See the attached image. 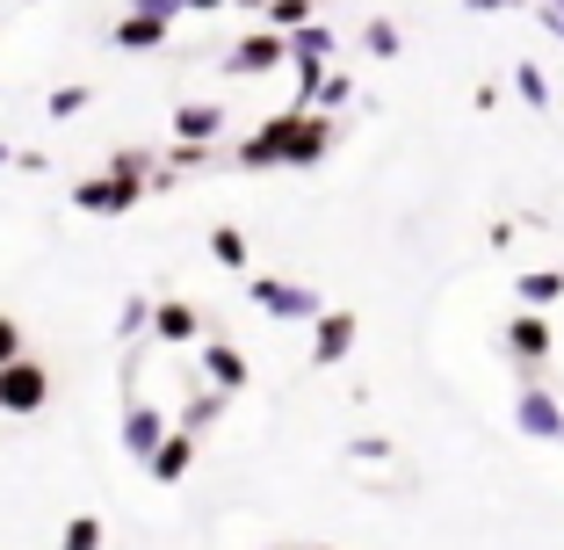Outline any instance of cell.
<instances>
[{"label": "cell", "mask_w": 564, "mask_h": 550, "mask_svg": "<svg viewBox=\"0 0 564 550\" xmlns=\"http://www.w3.org/2000/svg\"><path fill=\"white\" fill-rule=\"evenodd\" d=\"M514 428L529 434V442H564V399H557V391H535V384H529V391L514 399Z\"/></svg>", "instance_id": "1"}, {"label": "cell", "mask_w": 564, "mask_h": 550, "mask_svg": "<svg viewBox=\"0 0 564 550\" xmlns=\"http://www.w3.org/2000/svg\"><path fill=\"white\" fill-rule=\"evenodd\" d=\"M550 348H557V334H550L543 312H514L507 319V355H514V363H543Z\"/></svg>", "instance_id": "2"}, {"label": "cell", "mask_w": 564, "mask_h": 550, "mask_svg": "<svg viewBox=\"0 0 564 550\" xmlns=\"http://www.w3.org/2000/svg\"><path fill=\"white\" fill-rule=\"evenodd\" d=\"M0 406H15V413L44 406V369H30V363H8V369H0Z\"/></svg>", "instance_id": "3"}, {"label": "cell", "mask_w": 564, "mask_h": 550, "mask_svg": "<svg viewBox=\"0 0 564 550\" xmlns=\"http://www.w3.org/2000/svg\"><path fill=\"white\" fill-rule=\"evenodd\" d=\"M564 298V268H535V276H521V312H543V304Z\"/></svg>", "instance_id": "4"}, {"label": "cell", "mask_w": 564, "mask_h": 550, "mask_svg": "<svg viewBox=\"0 0 564 550\" xmlns=\"http://www.w3.org/2000/svg\"><path fill=\"white\" fill-rule=\"evenodd\" d=\"M282 51H290V44H282V36H247V44L232 51V66H239V73H268V66H275V58H282Z\"/></svg>", "instance_id": "5"}, {"label": "cell", "mask_w": 564, "mask_h": 550, "mask_svg": "<svg viewBox=\"0 0 564 550\" xmlns=\"http://www.w3.org/2000/svg\"><path fill=\"white\" fill-rule=\"evenodd\" d=\"M348 341H355V319L333 312L326 326H318V363H340V355H348Z\"/></svg>", "instance_id": "6"}, {"label": "cell", "mask_w": 564, "mask_h": 550, "mask_svg": "<svg viewBox=\"0 0 564 550\" xmlns=\"http://www.w3.org/2000/svg\"><path fill=\"white\" fill-rule=\"evenodd\" d=\"M514 87H521V101H529V109H550V80H543V66H529V58H521V66H514Z\"/></svg>", "instance_id": "7"}, {"label": "cell", "mask_w": 564, "mask_h": 550, "mask_svg": "<svg viewBox=\"0 0 564 550\" xmlns=\"http://www.w3.org/2000/svg\"><path fill=\"white\" fill-rule=\"evenodd\" d=\"M160 334H166V341H188V334H196V312H182V304H166V312H160Z\"/></svg>", "instance_id": "8"}, {"label": "cell", "mask_w": 564, "mask_h": 550, "mask_svg": "<svg viewBox=\"0 0 564 550\" xmlns=\"http://www.w3.org/2000/svg\"><path fill=\"white\" fill-rule=\"evenodd\" d=\"M369 51H377V58H391V51H399V30H391V22H369Z\"/></svg>", "instance_id": "9"}, {"label": "cell", "mask_w": 564, "mask_h": 550, "mask_svg": "<svg viewBox=\"0 0 564 550\" xmlns=\"http://www.w3.org/2000/svg\"><path fill=\"white\" fill-rule=\"evenodd\" d=\"M95 543H101L95 521H73V529H66V550H95Z\"/></svg>", "instance_id": "10"}, {"label": "cell", "mask_w": 564, "mask_h": 550, "mask_svg": "<svg viewBox=\"0 0 564 550\" xmlns=\"http://www.w3.org/2000/svg\"><path fill=\"white\" fill-rule=\"evenodd\" d=\"M217 261H232V268L247 261V247H239V233H217Z\"/></svg>", "instance_id": "11"}, {"label": "cell", "mask_w": 564, "mask_h": 550, "mask_svg": "<svg viewBox=\"0 0 564 550\" xmlns=\"http://www.w3.org/2000/svg\"><path fill=\"white\" fill-rule=\"evenodd\" d=\"M312 15V0H275V22H304Z\"/></svg>", "instance_id": "12"}, {"label": "cell", "mask_w": 564, "mask_h": 550, "mask_svg": "<svg viewBox=\"0 0 564 550\" xmlns=\"http://www.w3.org/2000/svg\"><path fill=\"white\" fill-rule=\"evenodd\" d=\"M8 355H15V326H8V319H0V363H8Z\"/></svg>", "instance_id": "13"}, {"label": "cell", "mask_w": 564, "mask_h": 550, "mask_svg": "<svg viewBox=\"0 0 564 550\" xmlns=\"http://www.w3.org/2000/svg\"><path fill=\"white\" fill-rule=\"evenodd\" d=\"M543 15H550V30H564V0H543Z\"/></svg>", "instance_id": "14"}, {"label": "cell", "mask_w": 564, "mask_h": 550, "mask_svg": "<svg viewBox=\"0 0 564 550\" xmlns=\"http://www.w3.org/2000/svg\"><path fill=\"white\" fill-rule=\"evenodd\" d=\"M247 8H275V0H247Z\"/></svg>", "instance_id": "15"}, {"label": "cell", "mask_w": 564, "mask_h": 550, "mask_svg": "<svg viewBox=\"0 0 564 550\" xmlns=\"http://www.w3.org/2000/svg\"><path fill=\"white\" fill-rule=\"evenodd\" d=\"M188 8H217V0H188Z\"/></svg>", "instance_id": "16"}]
</instances>
